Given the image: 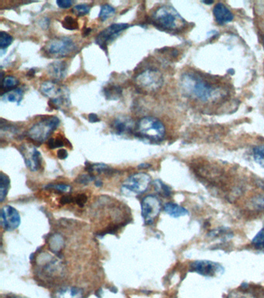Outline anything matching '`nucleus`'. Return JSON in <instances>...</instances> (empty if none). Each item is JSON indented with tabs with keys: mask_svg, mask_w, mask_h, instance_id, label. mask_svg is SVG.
I'll use <instances>...</instances> for the list:
<instances>
[{
	"mask_svg": "<svg viewBox=\"0 0 264 298\" xmlns=\"http://www.w3.org/2000/svg\"><path fill=\"white\" fill-rule=\"evenodd\" d=\"M94 179H95V176L92 174H83V175H79L77 178V179H76V181H77V183L88 184V183L94 180Z\"/></svg>",
	"mask_w": 264,
	"mask_h": 298,
	"instance_id": "34",
	"label": "nucleus"
},
{
	"mask_svg": "<svg viewBox=\"0 0 264 298\" xmlns=\"http://www.w3.org/2000/svg\"><path fill=\"white\" fill-rule=\"evenodd\" d=\"M139 89L146 92H153L158 90L164 84V77L160 71L148 69L139 73L134 80Z\"/></svg>",
	"mask_w": 264,
	"mask_h": 298,
	"instance_id": "6",
	"label": "nucleus"
},
{
	"mask_svg": "<svg viewBox=\"0 0 264 298\" xmlns=\"http://www.w3.org/2000/svg\"></svg>",
	"mask_w": 264,
	"mask_h": 298,
	"instance_id": "46",
	"label": "nucleus"
},
{
	"mask_svg": "<svg viewBox=\"0 0 264 298\" xmlns=\"http://www.w3.org/2000/svg\"><path fill=\"white\" fill-rule=\"evenodd\" d=\"M164 212L171 217H180L189 215V212L186 208L180 206L175 203H167L164 207Z\"/></svg>",
	"mask_w": 264,
	"mask_h": 298,
	"instance_id": "18",
	"label": "nucleus"
},
{
	"mask_svg": "<svg viewBox=\"0 0 264 298\" xmlns=\"http://www.w3.org/2000/svg\"><path fill=\"white\" fill-rule=\"evenodd\" d=\"M73 200H74V199H73V197H72V196L65 195L61 197L60 203H61V204H63V205L64 204H71V203L73 201Z\"/></svg>",
	"mask_w": 264,
	"mask_h": 298,
	"instance_id": "39",
	"label": "nucleus"
},
{
	"mask_svg": "<svg viewBox=\"0 0 264 298\" xmlns=\"http://www.w3.org/2000/svg\"><path fill=\"white\" fill-rule=\"evenodd\" d=\"M151 20L157 28L169 32L182 31L186 25L183 17L171 5H162L157 8Z\"/></svg>",
	"mask_w": 264,
	"mask_h": 298,
	"instance_id": "2",
	"label": "nucleus"
},
{
	"mask_svg": "<svg viewBox=\"0 0 264 298\" xmlns=\"http://www.w3.org/2000/svg\"><path fill=\"white\" fill-rule=\"evenodd\" d=\"M95 185H96V186H102V185H103V183H102V182H101V181L98 180V181H96V183H95Z\"/></svg>",
	"mask_w": 264,
	"mask_h": 298,
	"instance_id": "44",
	"label": "nucleus"
},
{
	"mask_svg": "<svg viewBox=\"0 0 264 298\" xmlns=\"http://www.w3.org/2000/svg\"><path fill=\"white\" fill-rule=\"evenodd\" d=\"M253 204H254V206H255L257 209L264 210V196H257L253 200Z\"/></svg>",
	"mask_w": 264,
	"mask_h": 298,
	"instance_id": "35",
	"label": "nucleus"
},
{
	"mask_svg": "<svg viewBox=\"0 0 264 298\" xmlns=\"http://www.w3.org/2000/svg\"><path fill=\"white\" fill-rule=\"evenodd\" d=\"M134 134L136 137L151 142H160L164 140L166 128L160 120L153 117H144L136 123Z\"/></svg>",
	"mask_w": 264,
	"mask_h": 298,
	"instance_id": "3",
	"label": "nucleus"
},
{
	"mask_svg": "<svg viewBox=\"0 0 264 298\" xmlns=\"http://www.w3.org/2000/svg\"><path fill=\"white\" fill-rule=\"evenodd\" d=\"M112 130L117 135L134 134L136 124L127 116H119L111 124Z\"/></svg>",
	"mask_w": 264,
	"mask_h": 298,
	"instance_id": "14",
	"label": "nucleus"
},
{
	"mask_svg": "<svg viewBox=\"0 0 264 298\" xmlns=\"http://www.w3.org/2000/svg\"><path fill=\"white\" fill-rule=\"evenodd\" d=\"M91 10V6L87 5V4H79L76 5L72 9V12L74 14L77 15L78 16H85L88 14Z\"/></svg>",
	"mask_w": 264,
	"mask_h": 298,
	"instance_id": "30",
	"label": "nucleus"
},
{
	"mask_svg": "<svg viewBox=\"0 0 264 298\" xmlns=\"http://www.w3.org/2000/svg\"><path fill=\"white\" fill-rule=\"evenodd\" d=\"M60 120L57 117H47L38 121L27 131V136L35 142L41 143L49 140L54 130L58 128Z\"/></svg>",
	"mask_w": 264,
	"mask_h": 298,
	"instance_id": "5",
	"label": "nucleus"
},
{
	"mask_svg": "<svg viewBox=\"0 0 264 298\" xmlns=\"http://www.w3.org/2000/svg\"><path fill=\"white\" fill-rule=\"evenodd\" d=\"M88 121L91 122V123H96V122H99L100 121V119H99V117L95 114H90L88 115Z\"/></svg>",
	"mask_w": 264,
	"mask_h": 298,
	"instance_id": "40",
	"label": "nucleus"
},
{
	"mask_svg": "<svg viewBox=\"0 0 264 298\" xmlns=\"http://www.w3.org/2000/svg\"><path fill=\"white\" fill-rule=\"evenodd\" d=\"M40 26L43 27V28L46 29L47 27H49V24H50V20L47 18H43V20L40 21Z\"/></svg>",
	"mask_w": 264,
	"mask_h": 298,
	"instance_id": "42",
	"label": "nucleus"
},
{
	"mask_svg": "<svg viewBox=\"0 0 264 298\" xmlns=\"http://www.w3.org/2000/svg\"><path fill=\"white\" fill-rule=\"evenodd\" d=\"M115 13V9L113 6L109 5V4H104L101 6L100 12H99V18L102 21H106L111 16H114Z\"/></svg>",
	"mask_w": 264,
	"mask_h": 298,
	"instance_id": "24",
	"label": "nucleus"
},
{
	"mask_svg": "<svg viewBox=\"0 0 264 298\" xmlns=\"http://www.w3.org/2000/svg\"><path fill=\"white\" fill-rule=\"evenodd\" d=\"M68 72V65L64 61H55L47 66V74L53 81L59 82L64 80Z\"/></svg>",
	"mask_w": 264,
	"mask_h": 298,
	"instance_id": "15",
	"label": "nucleus"
},
{
	"mask_svg": "<svg viewBox=\"0 0 264 298\" xmlns=\"http://www.w3.org/2000/svg\"><path fill=\"white\" fill-rule=\"evenodd\" d=\"M151 167V165L142 164V165H140V167H144V169H146V168H147V167Z\"/></svg>",
	"mask_w": 264,
	"mask_h": 298,
	"instance_id": "43",
	"label": "nucleus"
},
{
	"mask_svg": "<svg viewBox=\"0 0 264 298\" xmlns=\"http://www.w3.org/2000/svg\"><path fill=\"white\" fill-rule=\"evenodd\" d=\"M1 97L5 101L13 102L19 105L24 97V90L20 88H17L9 92H3L1 95Z\"/></svg>",
	"mask_w": 264,
	"mask_h": 298,
	"instance_id": "19",
	"label": "nucleus"
},
{
	"mask_svg": "<svg viewBox=\"0 0 264 298\" xmlns=\"http://www.w3.org/2000/svg\"><path fill=\"white\" fill-rule=\"evenodd\" d=\"M61 24L65 29L69 30V31H75V30L78 29V24H77V20L73 18L72 16H65Z\"/></svg>",
	"mask_w": 264,
	"mask_h": 298,
	"instance_id": "29",
	"label": "nucleus"
},
{
	"mask_svg": "<svg viewBox=\"0 0 264 298\" xmlns=\"http://www.w3.org/2000/svg\"><path fill=\"white\" fill-rule=\"evenodd\" d=\"M227 298H256L252 294L246 291H234Z\"/></svg>",
	"mask_w": 264,
	"mask_h": 298,
	"instance_id": "33",
	"label": "nucleus"
},
{
	"mask_svg": "<svg viewBox=\"0 0 264 298\" xmlns=\"http://www.w3.org/2000/svg\"><path fill=\"white\" fill-rule=\"evenodd\" d=\"M18 298V297H13V298Z\"/></svg>",
	"mask_w": 264,
	"mask_h": 298,
	"instance_id": "45",
	"label": "nucleus"
},
{
	"mask_svg": "<svg viewBox=\"0 0 264 298\" xmlns=\"http://www.w3.org/2000/svg\"><path fill=\"white\" fill-rule=\"evenodd\" d=\"M130 25L128 24H113L103 30L96 37L95 42L102 48L106 50L110 43L113 42L115 38H118L122 31H126Z\"/></svg>",
	"mask_w": 264,
	"mask_h": 298,
	"instance_id": "11",
	"label": "nucleus"
},
{
	"mask_svg": "<svg viewBox=\"0 0 264 298\" xmlns=\"http://www.w3.org/2000/svg\"><path fill=\"white\" fill-rule=\"evenodd\" d=\"M75 202L76 204L78 205V206L82 207L85 206V204H86L87 201H88V197L85 194H79V195H77V197H75Z\"/></svg>",
	"mask_w": 264,
	"mask_h": 298,
	"instance_id": "36",
	"label": "nucleus"
},
{
	"mask_svg": "<svg viewBox=\"0 0 264 298\" xmlns=\"http://www.w3.org/2000/svg\"><path fill=\"white\" fill-rule=\"evenodd\" d=\"M56 3L58 4V6L60 8H62V9H68V8H70L74 2L72 1V0H58Z\"/></svg>",
	"mask_w": 264,
	"mask_h": 298,
	"instance_id": "37",
	"label": "nucleus"
},
{
	"mask_svg": "<svg viewBox=\"0 0 264 298\" xmlns=\"http://www.w3.org/2000/svg\"><path fill=\"white\" fill-rule=\"evenodd\" d=\"M65 145V141L62 139V137H51L47 141V146L50 149H55V148H62Z\"/></svg>",
	"mask_w": 264,
	"mask_h": 298,
	"instance_id": "31",
	"label": "nucleus"
},
{
	"mask_svg": "<svg viewBox=\"0 0 264 298\" xmlns=\"http://www.w3.org/2000/svg\"><path fill=\"white\" fill-rule=\"evenodd\" d=\"M43 50L50 56L63 58L70 55L77 50V46L72 38L69 37H60L49 41L43 47Z\"/></svg>",
	"mask_w": 264,
	"mask_h": 298,
	"instance_id": "8",
	"label": "nucleus"
},
{
	"mask_svg": "<svg viewBox=\"0 0 264 298\" xmlns=\"http://www.w3.org/2000/svg\"><path fill=\"white\" fill-rule=\"evenodd\" d=\"M47 189H52L61 193H69L71 191V186L65 184H50L46 187Z\"/></svg>",
	"mask_w": 264,
	"mask_h": 298,
	"instance_id": "32",
	"label": "nucleus"
},
{
	"mask_svg": "<svg viewBox=\"0 0 264 298\" xmlns=\"http://www.w3.org/2000/svg\"><path fill=\"white\" fill-rule=\"evenodd\" d=\"M213 15H214L216 21L222 26L232 21L234 18L232 12L223 3H217L215 5L214 9H213Z\"/></svg>",
	"mask_w": 264,
	"mask_h": 298,
	"instance_id": "16",
	"label": "nucleus"
},
{
	"mask_svg": "<svg viewBox=\"0 0 264 298\" xmlns=\"http://www.w3.org/2000/svg\"><path fill=\"white\" fill-rule=\"evenodd\" d=\"M253 153L256 163H258L262 168L264 169V144L255 147L253 150Z\"/></svg>",
	"mask_w": 264,
	"mask_h": 298,
	"instance_id": "27",
	"label": "nucleus"
},
{
	"mask_svg": "<svg viewBox=\"0 0 264 298\" xmlns=\"http://www.w3.org/2000/svg\"><path fill=\"white\" fill-rule=\"evenodd\" d=\"M60 238H61V237L58 236V235H56V237H54V241H56V242H58V241L59 240ZM53 243H54V242H50V244H53ZM54 249H56V251H58V250H59V249H58V246H62V242H59V243H54Z\"/></svg>",
	"mask_w": 264,
	"mask_h": 298,
	"instance_id": "41",
	"label": "nucleus"
},
{
	"mask_svg": "<svg viewBox=\"0 0 264 298\" xmlns=\"http://www.w3.org/2000/svg\"><path fill=\"white\" fill-rule=\"evenodd\" d=\"M13 41V37L9 35L8 33L1 31L0 32V49H1V51H2L4 49L7 48L10 45L11 43H12Z\"/></svg>",
	"mask_w": 264,
	"mask_h": 298,
	"instance_id": "28",
	"label": "nucleus"
},
{
	"mask_svg": "<svg viewBox=\"0 0 264 298\" xmlns=\"http://www.w3.org/2000/svg\"><path fill=\"white\" fill-rule=\"evenodd\" d=\"M155 190L160 195L163 197H170L171 195V190L169 186H167L165 183H163L160 179H156L153 182Z\"/></svg>",
	"mask_w": 264,
	"mask_h": 298,
	"instance_id": "25",
	"label": "nucleus"
},
{
	"mask_svg": "<svg viewBox=\"0 0 264 298\" xmlns=\"http://www.w3.org/2000/svg\"><path fill=\"white\" fill-rule=\"evenodd\" d=\"M104 95L106 99L116 100L122 96V89L119 85H108L104 88Z\"/></svg>",
	"mask_w": 264,
	"mask_h": 298,
	"instance_id": "20",
	"label": "nucleus"
},
{
	"mask_svg": "<svg viewBox=\"0 0 264 298\" xmlns=\"http://www.w3.org/2000/svg\"><path fill=\"white\" fill-rule=\"evenodd\" d=\"M54 298H84V295L79 288L67 287L58 290Z\"/></svg>",
	"mask_w": 264,
	"mask_h": 298,
	"instance_id": "17",
	"label": "nucleus"
},
{
	"mask_svg": "<svg viewBox=\"0 0 264 298\" xmlns=\"http://www.w3.org/2000/svg\"><path fill=\"white\" fill-rule=\"evenodd\" d=\"M20 215L13 207L4 206L1 210V224L5 231H13L20 224Z\"/></svg>",
	"mask_w": 264,
	"mask_h": 298,
	"instance_id": "13",
	"label": "nucleus"
},
{
	"mask_svg": "<svg viewBox=\"0 0 264 298\" xmlns=\"http://www.w3.org/2000/svg\"><path fill=\"white\" fill-rule=\"evenodd\" d=\"M151 183V177L148 173H134L123 182L121 191L128 197H136L147 191Z\"/></svg>",
	"mask_w": 264,
	"mask_h": 298,
	"instance_id": "7",
	"label": "nucleus"
},
{
	"mask_svg": "<svg viewBox=\"0 0 264 298\" xmlns=\"http://www.w3.org/2000/svg\"><path fill=\"white\" fill-rule=\"evenodd\" d=\"M40 92L46 97L49 98V106L57 110H64L70 107V93L69 89L58 82L46 81L40 85Z\"/></svg>",
	"mask_w": 264,
	"mask_h": 298,
	"instance_id": "4",
	"label": "nucleus"
},
{
	"mask_svg": "<svg viewBox=\"0 0 264 298\" xmlns=\"http://www.w3.org/2000/svg\"><path fill=\"white\" fill-rule=\"evenodd\" d=\"M180 86L185 95L204 103L216 101L226 94L223 87L194 73H184L180 80Z\"/></svg>",
	"mask_w": 264,
	"mask_h": 298,
	"instance_id": "1",
	"label": "nucleus"
},
{
	"mask_svg": "<svg viewBox=\"0 0 264 298\" xmlns=\"http://www.w3.org/2000/svg\"><path fill=\"white\" fill-rule=\"evenodd\" d=\"M10 186V179L3 172L0 175V201L3 202Z\"/></svg>",
	"mask_w": 264,
	"mask_h": 298,
	"instance_id": "23",
	"label": "nucleus"
},
{
	"mask_svg": "<svg viewBox=\"0 0 264 298\" xmlns=\"http://www.w3.org/2000/svg\"><path fill=\"white\" fill-rule=\"evenodd\" d=\"M86 165V170L88 171V173L92 174L93 175L94 172H96L98 174L102 173H113V169L109 167L107 165L99 164H89L88 163H85Z\"/></svg>",
	"mask_w": 264,
	"mask_h": 298,
	"instance_id": "21",
	"label": "nucleus"
},
{
	"mask_svg": "<svg viewBox=\"0 0 264 298\" xmlns=\"http://www.w3.org/2000/svg\"><path fill=\"white\" fill-rule=\"evenodd\" d=\"M57 156H58V159L62 160V159H65L69 156V153L67 152L66 149L60 148V149H58V152H57Z\"/></svg>",
	"mask_w": 264,
	"mask_h": 298,
	"instance_id": "38",
	"label": "nucleus"
},
{
	"mask_svg": "<svg viewBox=\"0 0 264 298\" xmlns=\"http://www.w3.org/2000/svg\"><path fill=\"white\" fill-rule=\"evenodd\" d=\"M19 84H20V81L14 76H5L1 80V89L5 92H9V91L16 89V87Z\"/></svg>",
	"mask_w": 264,
	"mask_h": 298,
	"instance_id": "22",
	"label": "nucleus"
},
{
	"mask_svg": "<svg viewBox=\"0 0 264 298\" xmlns=\"http://www.w3.org/2000/svg\"><path fill=\"white\" fill-rule=\"evenodd\" d=\"M20 152L24 157L26 166L31 171L36 172L41 168V155L36 147L30 144H24L20 146Z\"/></svg>",
	"mask_w": 264,
	"mask_h": 298,
	"instance_id": "12",
	"label": "nucleus"
},
{
	"mask_svg": "<svg viewBox=\"0 0 264 298\" xmlns=\"http://www.w3.org/2000/svg\"><path fill=\"white\" fill-rule=\"evenodd\" d=\"M252 245L258 251L264 253V228H263L252 240Z\"/></svg>",
	"mask_w": 264,
	"mask_h": 298,
	"instance_id": "26",
	"label": "nucleus"
},
{
	"mask_svg": "<svg viewBox=\"0 0 264 298\" xmlns=\"http://www.w3.org/2000/svg\"><path fill=\"white\" fill-rule=\"evenodd\" d=\"M161 211V203L156 196L148 195L143 199L141 203V213L144 222L152 224Z\"/></svg>",
	"mask_w": 264,
	"mask_h": 298,
	"instance_id": "9",
	"label": "nucleus"
},
{
	"mask_svg": "<svg viewBox=\"0 0 264 298\" xmlns=\"http://www.w3.org/2000/svg\"><path fill=\"white\" fill-rule=\"evenodd\" d=\"M190 271L198 273L204 277H212L223 274L225 269L218 262L209 260H197L190 263Z\"/></svg>",
	"mask_w": 264,
	"mask_h": 298,
	"instance_id": "10",
	"label": "nucleus"
}]
</instances>
